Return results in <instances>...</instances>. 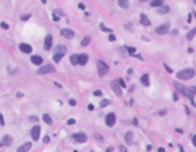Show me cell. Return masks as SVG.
<instances>
[{"label":"cell","mask_w":196,"mask_h":152,"mask_svg":"<svg viewBox=\"0 0 196 152\" xmlns=\"http://www.w3.org/2000/svg\"><path fill=\"white\" fill-rule=\"evenodd\" d=\"M0 26H2V29H8V27H10V24L5 23V21H2V23H0Z\"/></svg>","instance_id":"obj_32"},{"label":"cell","mask_w":196,"mask_h":152,"mask_svg":"<svg viewBox=\"0 0 196 152\" xmlns=\"http://www.w3.org/2000/svg\"><path fill=\"white\" fill-rule=\"evenodd\" d=\"M195 69H182V71L177 72V82H187V80H191L195 77Z\"/></svg>","instance_id":"obj_1"},{"label":"cell","mask_w":196,"mask_h":152,"mask_svg":"<svg viewBox=\"0 0 196 152\" xmlns=\"http://www.w3.org/2000/svg\"><path fill=\"white\" fill-rule=\"evenodd\" d=\"M31 149H32V143H24L16 149V152H29Z\"/></svg>","instance_id":"obj_13"},{"label":"cell","mask_w":196,"mask_h":152,"mask_svg":"<svg viewBox=\"0 0 196 152\" xmlns=\"http://www.w3.org/2000/svg\"><path fill=\"white\" fill-rule=\"evenodd\" d=\"M195 35H196V27H193L191 31H188V34H187V40H193V39H195Z\"/></svg>","instance_id":"obj_25"},{"label":"cell","mask_w":196,"mask_h":152,"mask_svg":"<svg viewBox=\"0 0 196 152\" xmlns=\"http://www.w3.org/2000/svg\"><path fill=\"white\" fill-rule=\"evenodd\" d=\"M93 96H101V90H95V91H93Z\"/></svg>","instance_id":"obj_37"},{"label":"cell","mask_w":196,"mask_h":152,"mask_svg":"<svg viewBox=\"0 0 196 152\" xmlns=\"http://www.w3.org/2000/svg\"><path fill=\"white\" fill-rule=\"evenodd\" d=\"M180 152H185V149H183V147H182V146H180Z\"/></svg>","instance_id":"obj_47"},{"label":"cell","mask_w":196,"mask_h":152,"mask_svg":"<svg viewBox=\"0 0 196 152\" xmlns=\"http://www.w3.org/2000/svg\"><path fill=\"white\" fill-rule=\"evenodd\" d=\"M162 5H164L162 0H154V2H150V7H153V8H159V7H162Z\"/></svg>","instance_id":"obj_24"},{"label":"cell","mask_w":196,"mask_h":152,"mask_svg":"<svg viewBox=\"0 0 196 152\" xmlns=\"http://www.w3.org/2000/svg\"><path fill=\"white\" fill-rule=\"evenodd\" d=\"M195 16H196V13H195Z\"/></svg>","instance_id":"obj_48"},{"label":"cell","mask_w":196,"mask_h":152,"mask_svg":"<svg viewBox=\"0 0 196 152\" xmlns=\"http://www.w3.org/2000/svg\"><path fill=\"white\" fill-rule=\"evenodd\" d=\"M76 143H81V144H84V143H87V135L85 133H81V131H77V133H74L72 136H71Z\"/></svg>","instance_id":"obj_7"},{"label":"cell","mask_w":196,"mask_h":152,"mask_svg":"<svg viewBox=\"0 0 196 152\" xmlns=\"http://www.w3.org/2000/svg\"><path fill=\"white\" fill-rule=\"evenodd\" d=\"M13 144V138L10 135H5L2 139H0V146H5V147H8V146H11Z\"/></svg>","instance_id":"obj_10"},{"label":"cell","mask_w":196,"mask_h":152,"mask_svg":"<svg viewBox=\"0 0 196 152\" xmlns=\"http://www.w3.org/2000/svg\"><path fill=\"white\" fill-rule=\"evenodd\" d=\"M140 23H142V26H150V24H151V21H150V18H148L146 15H145V13H142V15H140Z\"/></svg>","instance_id":"obj_18"},{"label":"cell","mask_w":196,"mask_h":152,"mask_svg":"<svg viewBox=\"0 0 196 152\" xmlns=\"http://www.w3.org/2000/svg\"><path fill=\"white\" fill-rule=\"evenodd\" d=\"M116 114L114 112H109V114H106V117H105V123H106L108 128H113L116 125Z\"/></svg>","instance_id":"obj_5"},{"label":"cell","mask_w":196,"mask_h":152,"mask_svg":"<svg viewBox=\"0 0 196 152\" xmlns=\"http://www.w3.org/2000/svg\"><path fill=\"white\" fill-rule=\"evenodd\" d=\"M29 18H31V13H29V15H23V16H21V19H23V21L29 19Z\"/></svg>","instance_id":"obj_34"},{"label":"cell","mask_w":196,"mask_h":152,"mask_svg":"<svg viewBox=\"0 0 196 152\" xmlns=\"http://www.w3.org/2000/svg\"><path fill=\"white\" fill-rule=\"evenodd\" d=\"M111 87H113V91H114V95H117V96L122 95V90L119 88V82H117V80H113V82H111Z\"/></svg>","instance_id":"obj_14"},{"label":"cell","mask_w":196,"mask_h":152,"mask_svg":"<svg viewBox=\"0 0 196 152\" xmlns=\"http://www.w3.org/2000/svg\"><path fill=\"white\" fill-rule=\"evenodd\" d=\"M158 152H166V151H164V147H159V149H158Z\"/></svg>","instance_id":"obj_46"},{"label":"cell","mask_w":196,"mask_h":152,"mask_svg":"<svg viewBox=\"0 0 196 152\" xmlns=\"http://www.w3.org/2000/svg\"><path fill=\"white\" fill-rule=\"evenodd\" d=\"M87 63H89V55L81 53V55H79V66H85Z\"/></svg>","instance_id":"obj_17"},{"label":"cell","mask_w":196,"mask_h":152,"mask_svg":"<svg viewBox=\"0 0 196 152\" xmlns=\"http://www.w3.org/2000/svg\"><path fill=\"white\" fill-rule=\"evenodd\" d=\"M61 15H63V13L60 11V10H55V11H53V21H58Z\"/></svg>","instance_id":"obj_27"},{"label":"cell","mask_w":196,"mask_h":152,"mask_svg":"<svg viewBox=\"0 0 196 152\" xmlns=\"http://www.w3.org/2000/svg\"><path fill=\"white\" fill-rule=\"evenodd\" d=\"M190 91H191V95L195 96L196 95V87H190Z\"/></svg>","instance_id":"obj_38"},{"label":"cell","mask_w":196,"mask_h":152,"mask_svg":"<svg viewBox=\"0 0 196 152\" xmlns=\"http://www.w3.org/2000/svg\"><path fill=\"white\" fill-rule=\"evenodd\" d=\"M3 125H5V119H3V115L0 114V127H3Z\"/></svg>","instance_id":"obj_33"},{"label":"cell","mask_w":196,"mask_h":152,"mask_svg":"<svg viewBox=\"0 0 196 152\" xmlns=\"http://www.w3.org/2000/svg\"><path fill=\"white\" fill-rule=\"evenodd\" d=\"M164 67H166V71H167V72H172V69H170V67H169L167 64H164Z\"/></svg>","instance_id":"obj_43"},{"label":"cell","mask_w":196,"mask_h":152,"mask_svg":"<svg viewBox=\"0 0 196 152\" xmlns=\"http://www.w3.org/2000/svg\"><path fill=\"white\" fill-rule=\"evenodd\" d=\"M97 67H98V75H100V77L106 75V74H108V71H109V67H108V64L105 63V61H101V59H98V61H97Z\"/></svg>","instance_id":"obj_3"},{"label":"cell","mask_w":196,"mask_h":152,"mask_svg":"<svg viewBox=\"0 0 196 152\" xmlns=\"http://www.w3.org/2000/svg\"><path fill=\"white\" fill-rule=\"evenodd\" d=\"M174 88H177V91H179L180 95H183V96H187V98H190V99H193V95H191V91H190V88L185 87L182 82H174Z\"/></svg>","instance_id":"obj_2"},{"label":"cell","mask_w":196,"mask_h":152,"mask_svg":"<svg viewBox=\"0 0 196 152\" xmlns=\"http://www.w3.org/2000/svg\"><path fill=\"white\" fill-rule=\"evenodd\" d=\"M108 39H109V42H114V40H116V35H114V34H109V37H108Z\"/></svg>","instance_id":"obj_36"},{"label":"cell","mask_w":196,"mask_h":152,"mask_svg":"<svg viewBox=\"0 0 196 152\" xmlns=\"http://www.w3.org/2000/svg\"><path fill=\"white\" fill-rule=\"evenodd\" d=\"M53 72H55V66H53V64H44V66L39 67L37 74H39V75H45V74H53Z\"/></svg>","instance_id":"obj_4"},{"label":"cell","mask_w":196,"mask_h":152,"mask_svg":"<svg viewBox=\"0 0 196 152\" xmlns=\"http://www.w3.org/2000/svg\"><path fill=\"white\" fill-rule=\"evenodd\" d=\"M31 63L40 67V66H44V58H42V56H39V55H32V56H31Z\"/></svg>","instance_id":"obj_11"},{"label":"cell","mask_w":196,"mask_h":152,"mask_svg":"<svg viewBox=\"0 0 196 152\" xmlns=\"http://www.w3.org/2000/svg\"><path fill=\"white\" fill-rule=\"evenodd\" d=\"M52 47H53V35L47 34V37L44 40V50H52Z\"/></svg>","instance_id":"obj_8"},{"label":"cell","mask_w":196,"mask_h":152,"mask_svg":"<svg viewBox=\"0 0 196 152\" xmlns=\"http://www.w3.org/2000/svg\"><path fill=\"white\" fill-rule=\"evenodd\" d=\"M191 144L196 147V135H193V136H191Z\"/></svg>","instance_id":"obj_35"},{"label":"cell","mask_w":196,"mask_h":152,"mask_svg":"<svg viewBox=\"0 0 196 152\" xmlns=\"http://www.w3.org/2000/svg\"><path fill=\"white\" fill-rule=\"evenodd\" d=\"M90 42H92V37H89V35H87V37H84V39H82L81 45H82V47H87V45H89Z\"/></svg>","instance_id":"obj_26"},{"label":"cell","mask_w":196,"mask_h":152,"mask_svg":"<svg viewBox=\"0 0 196 152\" xmlns=\"http://www.w3.org/2000/svg\"><path fill=\"white\" fill-rule=\"evenodd\" d=\"M69 104H71V106H76L77 103H76V99H69Z\"/></svg>","instance_id":"obj_41"},{"label":"cell","mask_w":196,"mask_h":152,"mask_svg":"<svg viewBox=\"0 0 196 152\" xmlns=\"http://www.w3.org/2000/svg\"><path fill=\"white\" fill-rule=\"evenodd\" d=\"M126 50H127L129 55H135V53H137V48L135 47H126Z\"/></svg>","instance_id":"obj_29"},{"label":"cell","mask_w":196,"mask_h":152,"mask_svg":"<svg viewBox=\"0 0 196 152\" xmlns=\"http://www.w3.org/2000/svg\"><path fill=\"white\" fill-rule=\"evenodd\" d=\"M69 63L72 66H79V55H71L69 56Z\"/></svg>","instance_id":"obj_22"},{"label":"cell","mask_w":196,"mask_h":152,"mask_svg":"<svg viewBox=\"0 0 196 152\" xmlns=\"http://www.w3.org/2000/svg\"><path fill=\"white\" fill-rule=\"evenodd\" d=\"M29 120H31V122H37V117L36 115H31V117H29Z\"/></svg>","instance_id":"obj_40"},{"label":"cell","mask_w":196,"mask_h":152,"mask_svg":"<svg viewBox=\"0 0 196 152\" xmlns=\"http://www.w3.org/2000/svg\"><path fill=\"white\" fill-rule=\"evenodd\" d=\"M169 11H170V7H169V5H162V7L158 8V13H159V15H167Z\"/></svg>","instance_id":"obj_21"},{"label":"cell","mask_w":196,"mask_h":152,"mask_svg":"<svg viewBox=\"0 0 196 152\" xmlns=\"http://www.w3.org/2000/svg\"><path fill=\"white\" fill-rule=\"evenodd\" d=\"M23 53H26V55H29V53H32V47L29 43H19V47H18Z\"/></svg>","instance_id":"obj_15"},{"label":"cell","mask_w":196,"mask_h":152,"mask_svg":"<svg viewBox=\"0 0 196 152\" xmlns=\"http://www.w3.org/2000/svg\"><path fill=\"white\" fill-rule=\"evenodd\" d=\"M129 2H127V0H119V7L121 8H129Z\"/></svg>","instance_id":"obj_28"},{"label":"cell","mask_w":196,"mask_h":152,"mask_svg":"<svg viewBox=\"0 0 196 152\" xmlns=\"http://www.w3.org/2000/svg\"><path fill=\"white\" fill-rule=\"evenodd\" d=\"M31 138H32V141H37L40 138V127H39V125H34V127L31 128Z\"/></svg>","instance_id":"obj_9"},{"label":"cell","mask_w":196,"mask_h":152,"mask_svg":"<svg viewBox=\"0 0 196 152\" xmlns=\"http://www.w3.org/2000/svg\"><path fill=\"white\" fill-rule=\"evenodd\" d=\"M66 50H68V48H66L64 45H58V47H55V55L64 56V55H66Z\"/></svg>","instance_id":"obj_19"},{"label":"cell","mask_w":196,"mask_h":152,"mask_svg":"<svg viewBox=\"0 0 196 152\" xmlns=\"http://www.w3.org/2000/svg\"><path fill=\"white\" fill-rule=\"evenodd\" d=\"M124 141H126V144H134L135 143V136L132 131H126V135H124Z\"/></svg>","instance_id":"obj_12"},{"label":"cell","mask_w":196,"mask_h":152,"mask_svg":"<svg viewBox=\"0 0 196 152\" xmlns=\"http://www.w3.org/2000/svg\"><path fill=\"white\" fill-rule=\"evenodd\" d=\"M169 31H170V24L169 23H164V24H161V26L156 27V34H158V35H164V34H167Z\"/></svg>","instance_id":"obj_6"},{"label":"cell","mask_w":196,"mask_h":152,"mask_svg":"<svg viewBox=\"0 0 196 152\" xmlns=\"http://www.w3.org/2000/svg\"><path fill=\"white\" fill-rule=\"evenodd\" d=\"M74 123H76V120H74V119H69V120H68V125H74Z\"/></svg>","instance_id":"obj_39"},{"label":"cell","mask_w":196,"mask_h":152,"mask_svg":"<svg viewBox=\"0 0 196 152\" xmlns=\"http://www.w3.org/2000/svg\"><path fill=\"white\" fill-rule=\"evenodd\" d=\"M109 103H111L109 99H103V101H101V104H100V106H101V107H105V106H109Z\"/></svg>","instance_id":"obj_31"},{"label":"cell","mask_w":196,"mask_h":152,"mask_svg":"<svg viewBox=\"0 0 196 152\" xmlns=\"http://www.w3.org/2000/svg\"><path fill=\"white\" fill-rule=\"evenodd\" d=\"M119 151H121V152H127V149L124 147V146H121V147H119Z\"/></svg>","instance_id":"obj_45"},{"label":"cell","mask_w":196,"mask_h":152,"mask_svg":"<svg viewBox=\"0 0 196 152\" xmlns=\"http://www.w3.org/2000/svg\"><path fill=\"white\" fill-rule=\"evenodd\" d=\"M100 29H101L103 32H109V34H111V29H109V27H106L105 24H100Z\"/></svg>","instance_id":"obj_30"},{"label":"cell","mask_w":196,"mask_h":152,"mask_svg":"<svg viewBox=\"0 0 196 152\" xmlns=\"http://www.w3.org/2000/svg\"><path fill=\"white\" fill-rule=\"evenodd\" d=\"M77 7H79V8H81V10H85V5H84V3H79V5H77Z\"/></svg>","instance_id":"obj_44"},{"label":"cell","mask_w":196,"mask_h":152,"mask_svg":"<svg viewBox=\"0 0 196 152\" xmlns=\"http://www.w3.org/2000/svg\"><path fill=\"white\" fill-rule=\"evenodd\" d=\"M42 120H44L47 125H52V123H53V120H52V117H50L48 114H42Z\"/></svg>","instance_id":"obj_23"},{"label":"cell","mask_w":196,"mask_h":152,"mask_svg":"<svg viewBox=\"0 0 196 152\" xmlns=\"http://www.w3.org/2000/svg\"><path fill=\"white\" fill-rule=\"evenodd\" d=\"M61 35L64 39H74V31H71V29H61Z\"/></svg>","instance_id":"obj_16"},{"label":"cell","mask_w":196,"mask_h":152,"mask_svg":"<svg viewBox=\"0 0 196 152\" xmlns=\"http://www.w3.org/2000/svg\"><path fill=\"white\" fill-rule=\"evenodd\" d=\"M158 114H159V115H166V109H162V111H159V112H158Z\"/></svg>","instance_id":"obj_42"},{"label":"cell","mask_w":196,"mask_h":152,"mask_svg":"<svg viewBox=\"0 0 196 152\" xmlns=\"http://www.w3.org/2000/svg\"><path fill=\"white\" fill-rule=\"evenodd\" d=\"M140 82H142V85H145V87H150V75L148 74H143L142 77H140Z\"/></svg>","instance_id":"obj_20"}]
</instances>
